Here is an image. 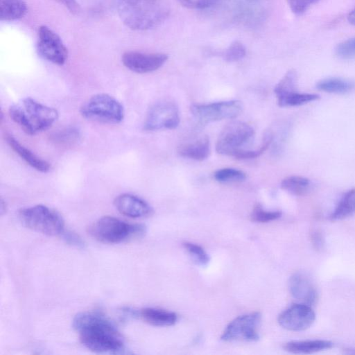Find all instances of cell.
<instances>
[{
  "label": "cell",
  "instance_id": "obj_1",
  "mask_svg": "<svg viewBox=\"0 0 355 355\" xmlns=\"http://www.w3.org/2000/svg\"><path fill=\"white\" fill-rule=\"evenodd\" d=\"M73 327L81 343L92 352L113 354L123 349V340L116 327L99 312L79 313L73 320Z\"/></svg>",
  "mask_w": 355,
  "mask_h": 355
},
{
  "label": "cell",
  "instance_id": "obj_2",
  "mask_svg": "<svg viewBox=\"0 0 355 355\" xmlns=\"http://www.w3.org/2000/svg\"><path fill=\"white\" fill-rule=\"evenodd\" d=\"M118 13L129 28L146 31L162 23L169 14V7L165 0H119Z\"/></svg>",
  "mask_w": 355,
  "mask_h": 355
},
{
  "label": "cell",
  "instance_id": "obj_3",
  "mask_svg": "<svg viewBox=\"0 0 355 355\" xmlns=\"http://www.w3.org/2000/svg\"><path fill=\"white\" fill-rule=\"evenodd\" d=\"M9 115L22 130L33 135L49 129L58 119V111L27 97L19 104L12 105Z\"/></svg>",
  "mask_w": 355,
  "mask_h": 355
},
{
  "label": "cell",
  "instance_id": "obj_4",
  "mask_svg": "<svg viewBox=\"0 0 355 355\" xmlns=\"http://www.w3.org/2000/svg\"><path fill=\"white\" fill-rule=\"evenodd\" d=\"M88 232L100 242L119 243L141 236L145 232V227L143 225L131 224L113 216H105L90 225Z\"/></svg>",
  "mask_w": 355,
  "mask_h": 355
},
{
  "label": "cell",
  "instance_id": "obj_5",
  "mask_svg": "<svg viewBox=\"0 0 355 355\" xmlns=\"http://www.w3.org/2000/svg\"><path fill=\"white\" fill-rule=\"evenodd\" d=\"M19 217L22 224L35 232L56 236L64 231V220L59 213L43 205L21 209Z\"/></svg>",
  "mask_w": 355,
  "mask_h": 355
},
{
  "label": "cell",
  "instance_id": "obj_6",
  "mask_svg": "<svg viewBox=\"0 0 355 355\" xmlns=\"http://www.w3.org/2000/svg\"><path fill=\"white\" fill-rule=\"evenodd\" d=\"M81 115L91 121L116 124L124 117L121 103L107 94H97L91 96L80 107Z\"/></svg>",
  "mask_w": 355,
  "mask_h": 355
},
{
  "label": "cell",
  "instance_id": "obj_7",
  "mask_svg": "<svg viewBox=\"0 0 355 355\" xmlns=\"http://www.w3.org/2000/svg\"><path fill=\"white\" fill-rule=\"evenodd\" d=\"M253 128L241 121L227 124L220 132L216 144L218 153L233 156L254 137Z\"/></svg>",
  "mask_w": 355,
  "mask_h": 355
},
{
  "label": "cell",
  "instance_id": "obj_8",
  "mask_svg": "<svg viewBox=\"0 0 355 355\" xmlns=\"http://www.w3.org/2000/svg\"><path fill=\"white\" fill-rule=\"evenodd\" d=\"M261 319L259 312L238 316L227 325L220 339L224 342L257 341L259 338L258 328Z\"/></svg>",
  "mask_w": 355,
  "mask_h": 355
},
{
  "label": "cell",
  "instance_id": "obj_9",
  "mask_svg": "<svg viewBox=\"0 0 355 355\" xmlns=\"http://www.w3.org/2000/svg\"><path fill=\"white\" fill-rule=\"evenodd\" d=\"M240 101L231 100L208 104H192L190 111L192 115L202 123H209L225 119H234L242 112Z\"/></svg>",
  "mask_w": 355,
  "mask_h": 355
},
{
  "label": "cell",
  "instance_id": "obj_10",
  "mask_svg": "<svg viewBox=\"0 0 355 355\" xmlns=\"http://www.w3.org/2000/svg\"><path fill=\"white\" fill-rule=\"evenodd\" d=\"M180 123L179 110L177 105L170 101L158 102L148 110L144 123L146 130L174 129Z\"/></svg>",
  "mask_w": 355,
  "mask_h": 355
},
{
  "label": "cell",
  "instance_id": "obj_11",
  "mask_svg": "<svg viewBox=\"0 0 355 355\" xmlns=\"http://www.w3.org/2000/svg\"><path fill=\"white\" fill-rule=\"evenodd\" d=\"M37 49L42 58L55 64H64L68 58L67 49L61 38L46 26L38 29Z\"/></svg>",
  "mask_w": 355,
  "mask_h": 355
},
{
  "label": "cell",
  "instance_id": "obj_12",
  "mask_svg": "<svg viewBox=\"0 0 355 355\" xmlns=\"http://www.w3.org/2000/svg\"><path fill=\"white\" fill-rule=\"evenodd\" d=\"M252 6L244 0H215L205 10L217 19L236 22L251 20L256 13Z\"/></svg>",
  "mask_w": 355,
  "mask_h": 355
},
{
  "label": "cell",
  "instance_id": "obj_13",
  "mask_svg": "<svg viewBox=\"0 0 355 355\" xmlns=\"http://www.w3.org/2000/svg\"><path fill=\"white\" fill-rule=\"evenodd\" d=\"M315 319V314L311 306L301 302L293 304L282 311L278 317V322L287 330L300 331L310 327Z\"/></svg>",
  "mask_w": 355,
  "mask_h": 355
},
{
  "label": "cell",
  "instance_id": "obj_14",
  "mask_svg": "<svg viewBox=\"0 0 355 355\" xmlns=\"http://www.w3.org/2000/svg\"><path fill=\"white\" fill-rule=\"evenodd\" d=\"M168 60V55L161 53L125 52L121 58L123 65L137 73H146L157 70Z\"/></svg>",
  "mask_w": 355,
  "mask_h": 355
},
{
  "label": "cell",
  "instance_id": "obj_15",
  "mask_svg": "<svg viewBox=\"0 0 355 355\" xmlns=\"http://www.w3.org/2000/svg\"><path fill=\"white\" fill-rule=\"evenodd\" d=\"M114 205L121 214L139 218L151 214L153 209L150 205L141 198L131 193H121L117 196Z\"/></svg>",
  "mask_w": 355,
  "mask_h": 355
},
{
  "label": "cell",
  "instance_id": "obj_16",
  "mask_svg": "<svg viewBox=\"0 0 355 355\" xmlns=\"http://www.w3.org/2000/svg\"><path fill=\"white\" fill-rule=\"evenodd\" d=\"M288 288L292 296L302 303L310 306L318 300V293L313 284L304 274L296 272L289 279Z\"/></svg>",
  "mask_w": 355,
  "mask_h": 355
},
{
  "label": "cell",
  "instance_id": "obj_17",
  "mask_svg": "<svg viewBox=\"0 0 355 355\" xmlns=\"http://www.w3.org/2000/svg\"><path fill=\"white\" fill-rule=\"evenodd\" d=\"M5 138L10 148L32 168L42 173H46L50 170L51 165L49 162L35 155L12 135H6Z\"/></svg>",
  "mask_w": 355,
  "mask_h": 355
},
{
  "label": "cell",
  "instance_id": "obj_18",
  "mask_svg": "<svg viewBox=\"0 0 355 355\" xmlns=\"http://www.w3.org/2000/svg\"><path fill=\"white\" fill-rule=\"evenodd\" d=\"M178 153L183 157L202 161L210 153V143L207 136H202L192 141L184 143L178 148Z\"/></svg>",
  "mask_w": 355,
  "mask_h": 355
},
{
  "label": "cell",
  "instance_id": "obj_19",
  "mask_svg": "<svg viewBox=\"0 0 355 355\" xmlns=\"http://www.w3.org/2000/svg\"><path fill=\"white\" fill-rule=\"evenodd\" d=\"M139 315L146 322L156 327L172 326L178 320L173 312L151 307L140 310Z\"/></svg>",
  "mask_w": 355,
  "mask_h": 355
},
{
  "label": "cell",
  "instance_id": "obj_20",
  "mask_svg": "<svg viewBox=\"0 0 355 355\" xmlns=\"http://www.w3.org/2000/svg\"><path fill=\"white\" fill-rule=\"evenodd\" d=\"M333 347V343L326 340L291 341L286 343L284 349L293 354H312Z\"/></svg>",
  "mask_w": 355,
  "mask_h": 355
},
{
  "label": "cell",
  "instance_id": "obj_21",
  "mask_svg": "<svg viewBox=\"0 0 355 355\" xmlns=\"http://www.w3.org/2000/svg\"><path fill=\"white\" fill-rule=\"evenodd\" d=\"M27 12L24 0H0V18L1 21H14L21 18Z\"/></svg>",
  "mask_w": 355,
  "mask_h": 355
},
{
  "label": "cell",
  "instance_id": "obj_22",
  "mask_svg": "<svg viewBox=\"0 0 355 355\" xmlns=\"http://www.w3.org/2000/svg\"><path fill=\"white\" fill-rule=\"evenodd\" d=\"M355 214V188L347 191L340 198L330 216L332 220H340Z\"/></svg>",
  "mask_w": 355,
  "mask_h": 355
},
{
  "label": "cell",
  "instance_id": "obj_23",
  "mask_svg": "<svg viewBox=\"0 0 355 355\" xmlns=\"http://www.w3.org/2000/svg\"><path fill=\"white\" fill-rule=\"evenodd\" d=\"M316 88L329 93L345 94L354 89L355 83L340 78H329L319 81Z\"/></svg>",
  "mask_w": 355,
  "mask_h": 355
},
{
  "label": "cell",
  "instance_id": "obj_24",
  "mask_svg": "<svg viewBox=\"0 0 355 355\" xmlns=\"http://www.w3.org/2000/svg\"><path fill=\"white\" fill-rule=\"evenodd\" d=\"M311 182L306 178L300 175H291L284 178L281 182V187L288 192L302 196L308 192Z\"/></svg>",
  "mask_w": 355,
  "mask_h": 355
},
{
  "label": "cell",
  "instance_id": "obj_25",
  "mask_svg": "<svg viewBox=\"0 0 355 355\" xmlns=\"http://www.w3.org/2000/svg\"><path fill=\"white\" fill-rule=\"evenodd\" d=\"M297 80V73L294 70L291 69L286 72L274 89L277 101L296 92Z\"/></svg>",
  "mask_w": 355,
  "mask_h": 355
},
{
  "label": "cell",
  "instance_id": "obj_26",
  "mask_svg": "<svg viewBox=\"0 0 355 355\" xmlns=\"http://www.w3.org/2000/svg\"><path fill=\"white\" fill-rule=\"evenodd\" d=\"M80 138V130L74 126H69L59 130L51 135V139L60 146H71Z\"/></svg>",
  "mask_w": 355,
  "mask_h": 355
},
{
  "label": "cell",
  "instance_id": "obj_27",
  "mask_svg": "<svg viewBox=\"0 0 355 355\" xmlns=\"http://www.w3.org/2000/svg\"><path fill=\"white\" fill-rule=\"evenodd\" d=\"M319 98V95L316 94L300 93L296 91L278 100L277 103L280 107H293L314 101Z\"/></svg>",
  "mask_w": 355,
  "mask_h": 355
},
{
  "label": "cell",
  "instance_id": "obj_28",
  "mask_svg": "<svg viewBox=\"0 0 355 355\" xmlns=\"http://www.w3.org/2000/svg\"><path fill=\"white\" fill-rule=\"evenodd\" d=\"M214 178L219 182H238L244 181L245 173L239 169L233 168H224L214 173Z\"/></svg>",
  "mask_w": 355,
  "mask_h": 355
},
{
  "label": "cell",
  "instance_id": "obj_29",
  "mask_svg": "<svg viewBox=\"0 0 355 355\" xmlns=\"http://www.w3.org/2000/svg\"><path fill=\"white\" fill-rule=\"evenodd\" d=\"M273 136L272 134L270 132H268L265 134L264 137L263 138V141L259 148V149L256 150H245L243 149L238 151L234 157L236 159H248L255 158L259 157L262 153H263L270 146V144L272 141Z\"/></svg>",
  "mask_w": 355,
  "mask_h": 355
},
{
  "label": "cell",
  "instance_id": "obj_30",
  "mask_svg": "<svg viewBox=\"0 0 355 355\" xmlns=\"http://www.w3.org/2000/svg\"><path fill=\"white\" fill-rule=\"evenodd\" d=\"M183 246L196 264L206 266L209 263V257L201 246L190 242H184Z\"/></svg>",
  "mask_w": 355,
  "mask_h": 355
},
{
  "label": "cell",
  "instance_id": "obj_31",
  "mask_svg": "<svg viewBox=\"0 0 355 355\" xmlns=\"http://www.w3.org/2000/svg\"><path fill=\"white\" fill-rule=\"evenodd\" d=\"M246 55L244 44L240 41H234L225 49L223 58L227 62H233L242 60Z\"/></svg>",
  "mask_w": 355,
  "mask_h": 355
},
{
  "label": "cell",
  "instance_id": "obj_32",
  "mask_svg": "<svg viewBox=\"0 0 355 355\" xmlns=\"http://www.w3.org/2000/svg\"><path fill=\"white\" fill-rule=\"evenodd\" d=\"M282 213L279 211H266L260 205H257L253 209L250 217L252 221L257 223H268L279 218Z\"/></svg>",
  "mask_w": 355,
  "mask_h": 355
},
{
  "label": "cell",
  "instance_id": "obj_33",
  "mask_svg": "<svg viewBox=\"0 0 355 355\" xmlns=\"http://www.w3.org/2000/svg\"><path fill=\"white\" fill-rule=\"evenodd\" d=\"M336 54L342 59L355 58V37L350 38L338 44L336 47Z\"/></svg>",
  "mask_w": 355,
  "mask_h": 355
},
{
  "label": "cell",
  "instance_id": "obj_34",
  "mask_svg": "<svg viewBox=\"0 0 355 355\" xmlns=\"http://www.w3.org/2000/svg\"><path fill=\"white\" fill-rule=\"evenodd\" d=\"M291 11L295 15L304 13L308 8L319 0H286Z\"/></svg>",
  "mask_w": 355,
  "mask_h": 355
},
{
  "label": "cell",
  "instance_id": "obj_35",
  "mask_svg": "<svg viewBox=\"0 0 355 355\" xmlns=\"http://www.w3.org/2000/svg\"><path fill=\"white\" fill-rule=\"evenodd\" d=\"M215 0H178L184 7L195 10H207Z\"/></svg>",
  "mask_w": 355,
  "mask_h": 355
},
{
  "label": "cell",
  "instance_id": "obj_36",
  "mask_svg": "<svg viewBox=\"0 0 355 355\" xmlns=\"http://www.w3.org/2000/svg\"><path fill=\"white\" fill-rule=\"evenodd\" d=\"M67 8L71 13L76 14L80 11V6L76 0H55Z\"/></svg>",
  "mask_w": 355,
  "mask_h": 355
},
{
  "label": "cell",
  "instance_id": "obj_37",
  "mask_svg": "<svg viewBox=\"0 0 355 355\" xmlns=\"http://www.w3.org/2000/svg\"><path fill=\"white\" fill-rule=\"evenodd\" d=\"M347 19L351 24L355 25V8L349 13Z\"/></svg>",
  "mask_w": 355,
  "mask_h": 355
},
{
  "label": "cell",
  "instance_id": "obj_38",
  "mask_svg": "<svg viewBox=\"0 0 355 355\" xmlns=\"http://www.w3.org/2000/svg\"><path fill=\"white\" fill-rule=\"evenodd\" d=\"M313 239L314 241V244L316 245L317 247H318L319 245L320 246L322 245L321 236L319 234H315L313 236Z\"/></svg>",
  "mask_w": 355,
  "mask_h": 355
},
{
  "label": "cell",
  "instance_id": "obj_39",
  "mask_svg": "<svg viewBox=\"0 0 355 355\" xmlns=\"http://www.w3.org/2000/svg\"><path fill=\"white\" fill-rule=\"evenodd\" d=\"M250 6H257L260 0H244Z\"/></svg>",
  "mask_w": 355,
  "mask_h": 355
}]
</instances>
